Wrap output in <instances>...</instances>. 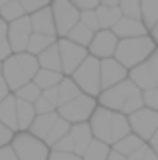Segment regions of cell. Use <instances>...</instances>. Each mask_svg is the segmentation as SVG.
<instances>
[{"mask_svg": "<svg viewBox=\"0 0 158 160\" xmlns=\"http://www.w3.org/2000/svg\"><path fill=\"white\" fill-rule=\"evenodd\" d=\"M87 124H89L93 140L103 142V144H107L110 148L116 142H120L122 138H126L128 134H130V126H128L126 116L110 112V109L99 108V106L93 109L91 118L87 120Z\"/></svg>", "mask_w": 158, "mask_h": 160, "instance_id": "1", "label": "cell"}, {"mask_svg": "<svg viewBox=\"0 0 158 160\" xmlns=\"http://www.w3.org/2000/svg\"><path fill=\"white\" fill-rule=\"evenodd\" d=\"M97 106L99 108H106L110 112H116V113H122V116H130V113L142 109V91L130 81L118 83L114 85L111 89H106L97 95Z\"/></svg>", "mask_w": 158, "mask_h": 160, "instance_id": "2", "label": "cell"}, {"mask_svg": "<svg viewBox=\"0 0 158 160\" xmlns=\"http://www.w3.org/2000/svg\"><path fill=\"white\" fill-rule=\"evenodd\" d=\"M37 71H39L37 57H32L28 53L10 55L6 61H2V79L10 93H14L16 89H20L27 83H31Z\"/></svg>", "mask_w": 158, "mask_h": 160, "instance_id": "3", "label": "cell"}, {"mask_svg": "<svg viewBox=\"0 0 158 160\" xmlns=\"http://www.w3.org/2000/svg\"><path fill=\"white\" fill-rule=\"evenodd\" d=\"M154 51H156V45L152 43L150 37L126 39V41H118L114 59L126 71H130V69H134V67H138L140 63H144Z\"/></svg>", "mask_w": 158, "mask_h": 160, "instance_id": "4", "label": "cell"}, {"mask_svg": "<svg viewBox=\"0 0 158 160\" xmlns=\"http://www.w3.org/2000/svg\"><path fill=\"white\" fill-rule=\"evenodd\" d=\"M71 81L79 87V91L83 95L97 99V95L101 93V87H99V61L87 55L85 61L73 71Z\"/></svg>", "mask_w": 158, "mask_h": 160, "instance_id": "5", "label": "cell"}, {"mask_svg": "<svg viewBox=\"0 0 158 160\" xmlns=\"http://www.w3.org/2000/svg\"><path fill=\"white\" fill-rule=\"evenodd\" d=\"M10 148L18 160H47L51 152L45 142L37 140L28 132H16L10 142Z\"/></svg>", "mask_w": 158, "mask_h": 160, "instance_id": "6", "label": "cell"}, {"mask_svg": "<svg viewBox=\"0 0 158 160\" xmlns=\"http://www.w3.org/2000/svg\"><path fill=\"white\" fill-rule=\"evenodd\" d=\"M95 108H97V102H95L93 98H89V95L81 93L79 98L71 99V102L65 103V106H61L57 109V116H59L61 120H65L69 126L85 124V122L91 118V113H93Z\"/></svg>", "mask_w": 158, "mask_h": 160, "instance_id": "7", "label": "cell"}, {"mask_svg": "<svg viewBox=\"0 0 158 160\" xmlns=\"http://www.w3.org/2000/svg\"><path fill=\"white\" fill-rule=\"evenodd\" d=\"M126 120H128V126H130V134L140 138L144 144L150 142V138L158 130V112H152V109H146V108L126 116Z\"/></svg>", "mask_w": 158, "mask_h": 160, "instance_id": "8", "label": "cell"}, {"mask_svg": "<svg viewBox=\"0 0 158 160\" xmlns=\"http://www.w3.org/2000/svg\"><path fill=\"white\" fill-rule=\"evenodd\" d=\"M51 14H53V22H55V35L59 39H65L67 32L79 22V12L67 0H57L51 2Z\"/></svg>", "mask_w": 158, "mask_h": 160, "instance_id": "9", "label": "cell"}, {"mask_svg": "<svg viewBox=\"0 0 158 160\" xmlns=\"http://www.w3.org/2000/svg\"><path fill=\"white\" fill-rule=\"evenodd\" d=\"M57 49L61 57V73L63 77H71L73 71L87 59V49L69 43L67 39H57Z\"/></svg>", "mask_w": 158, "mask_h": 160, "instance_id": "10", "label": "cell"}, {"mask_svg": "<svg viewBox=\"0 0 158 160\" xmlns=\"http://www.w3.org/2000/svg\"><path fill=\"white\" fill-rule=\"evenodd\" d=\"M116 47H118V37L111 31H97L93 32L89 47H87V55L97 61H106V59H114Z\"/></svg>", "mask_w": 158, "mask_h": 160, "instance_id": "11", "label": "cell"}, {"mask_svg": "<svg viewBox=\"0 0 158 160\" xmlns=\"http://www.w3.org/2000/svg\"><path fill=\"white\" fill-rule=\"evenodd\" d=\"M32 35V28H31V20L28 16H22V18L14 20V22L8 24V45H10V51L12 55H18V53H24L27 51V45H28V39Z\"/></svg>", "mask_w": 158, "mask_h": 160, "instance_id": "12", "label": "cell"}, {"mask_svg": "<svg viewBox=\"0 0 158 160\" xmlns=\"http://www.w3.org/2000/svg\"><path fill=\"white\" fill-rule=\"evenodd\" d=\"M126 79H128V71L116 59L99 61V87H101V91L111 89L114 85L126 81Z\"/></svg>", "mask_w": 158, "mask_h": 160, "instance_id": "13", "label": "cell"}, {"mask_svg": "<svg viewBox=\"0 0 158 160\" xmlns=\"http://www.w3.org/2000/svg\"><path fill=\"white\" fill-rule=\"evenodd\" d=\"M118 41H126V39H138V37H148L146 27L142 24V20H132V18H120L116 22V27L111 28Z\"/></svg>", "mask_w": 158, "mask_h": 160, "instance_id": "14", "label": "cell"}, {"mask_svg": "<svg viewBox=\"0 0 158 160\" xmlns=\"http://www.w3.org/2000/svg\"><path fill=\"white\" fill-rule=\"evenodd\" d=\"M28 20H31L32 32H37V35H45V37H55V39H57L55 22H53V14H51V4H47L43 10L31 14Z\"/></svg>", "mask_w": 158, "mask_h": 160, "instance_id": "15", "label": "cell"}, {"mask_svg": "<svg viewBox=\"0 0 158 160\" xmlns=\"http://www.w3.org/2000/svg\"><path fill=\"white\" fill-rule=\"evenodd\" d=\"M69 138H71L73 142V154L75 156L81 158V154L85 152V148L89 146V142L93 140V136H91V130H89V124H75L69 128Z\"/></svg>", "mask_w": 158, "mask_h": 160, "instance_id": "16", "label": "cell"}, {"mask_svg": "<svg viewBox=\"0 0 158 160\" xmlns=\"http://www.w3.org/2000/svg\"><path fill=\"white\" fill-rule=\"evenodd\" d=\"M57 112H53V113H43V116H37L35 120H32V124H31V128L27 130L31 136H35L37 140H41V142H45V138L49 136V132H51V128H53V124L57 122Z\"/></svg>", "mask_w": 158, "mask_h": 160, "instance_id": "17", "label": "cell"}, {"mask_svg": "<svg viewBox=\"0 0 158 160\" xmlns=\"http://www.w3.org/2000/svg\"><path fill=\"white\" fill-rule=\"evenodd\" d=\"M0 124L6 126L10 132H18V126H16V98L14 95H8L2 99L0 103Z\"/></svg>", "mask_w": 158, "mask_h": 160, "instance_id": "18", "label": "cell"}, {"mask_svg": "<svg viewBox=\"0 0 158 160\" xmlns=\"http://www.w3.org/2000/svg\"><path fill=\"white\" fill-rule=\"evenodd\" d=\"M55 91H57V109H59L61 106H65V103H69L71 99H75V98L81 95L79 87L71 81V77H63L61 79V83L55 87Z\"/></svg>", "mask_w": 158, "mask_h": 160, "instance_id": "19", "label": "cell"}, {"mask_svg": "<svg viewBox=\"0 0 158 160\" xmlns=\"http://www.w3.org/2000/svg\"><path fill=\"white\" fill-rule=\"evenodd\" d=\"M37 63H39V69H47V71H55V73H61V57H59V49H57V43L51 45L47 51H43L37 57ZM63 75V73H61Z\"/></svg>", "mask_w": 158, "mask_h": 160, "instance_id": "20", "label": "cell"}, {"mask_svg": "<svg viewBox=\"0 0 158 160\" xmlns=\"http://www.w3.org/2000/svg\"><path fill=\"white\" fill-rule=\"evenodd\" d=\"M140 20L150 32L158 22V0H140Z\"/></svg>", "mask_w": 158, "mask_h": 160, "instance_id": "21", "label": "cell"}, {"mask_svg": "<svg viewBox=\"0 0 158 160\" xmlns=\"http://www.w3.org/2000/svg\"><path fill=\"white\" fill-rule=\"evenodd\" d=\"M95 16H97V22H99V31H111V28L116 27V22L122 18L118 6L107 8V6H101V4H99L97 10H95Z\"/></svg>", "mask_w": 158, "mask_h": 160, "instance_id": "22", "label": "cell"}, {"mask_svg": "<svg viewBox=\"0 0 158 160\" xmlns=\"http://www.w3.org/2000/svg\"><path fill=\"white\" fill-rule=\"evenodd\" d=\"M35 118H37V113H35L32 103L16 99V126H18V132H27Z\"/></svg>", "mask_w": 158, "mask_h": 160, "instance_id": "23", "label": "cell"}, {"mask_svg": "<svg viewBox=\"0 0 158 160\" xmlns=\"http://www.w3.org/2000/svg\"><path fill=\"white\" fill-rule=\"evenodd\" d=\"M61 79H63V75H61V73L47 71V69H39V71H37V75L32 77V83H35L41 91H47V89H51V87L59 85Z\"/></svg>", "mask_w": 158, "mask_h": 160, "instance_id": "24", "label": "cell"}, {"mask_svg": "<svg viewBox=\"0 0 158 160\" xmlns=\"http://www.w3.org/2000/svg\"><path fill=\"white\" fill-rule=\"evenodd\" d=\"M57 39L55 37H45V35H37V32H32L31 39H28V45H27V51L28 55H32V57H39L43 51H47L51 45H55Z\"/></svg>", "mask_w": 158, "mask_h": 160, "instance_id": "25", "label": "cell"}, {"mask_svg": "<svg viewBox=\"0 0 158 160\" xmlns=\"http://www.w3.org/2000/svg\"><path fill=\"white\" fill-rule=\"evenodd\" d=\"M140 146H144V142L140 140V138H136L134 134H128L126 138H122L120 142H116V144L111 146V152H116V154H120V156L128 158L130 154H134Z\"/></svg>", "mask_w": 158, "mask_h": 160, "instance_id": "26", "label": "cell"}, {"mask_svg": "<svg viewBox=\"0 0 158 160\" xmlns=\"http://www.w3.org/2000/svg\"><path fill=\"white\" fill-rule=\"evenodd\" d=\"M22 16H24V12H22V6H20V0H6V2H0V20H4L6 24L22 18Z\"/></svg>", "mask_w": 158, "mask_h": 160, "instance_id": "27", "label": "cell"}, {"mask_svg": "<svg viewBox=\"0 0 158 160\" xmlns=\"http://www.w3.org/2000/svg\"><path fill=\"white\" fill-rule=\"evenodd\" d=\"M65 39H67L69 43L77 45V47L87 49V47H89V43H91V39H93V32H91L89 28H85L81 22H77L75 27L67 32V37H65Z\"/></svg>", "mask_w": 158, "mask_h": 160, "instance_id": "28", "label": "cell"}, {"mask_svg": "<svg viewBox=\"0 0 158 160\" xmlns=\"http://www.w3.org/2000/svg\"><path fill=\"white\" fill-rule=\"evenodd\" d=\"M110 152L111 148L107 144H103L99 140H91L89 146L85 148V152L81 154V160H107Z\"/></svg>", "mask_w": 158, "mask_h": 160, "instance_id": "29", "label": "cell"}, {"mask_svg": "<svg viewBox=\"0 0 158 160\" xmlns=\"http://www.w3.org/2000/svg\"><path fill=\"white\" fill-rule=\"evenodd\" d=\"M69 128H71V126H69V124H67L65 120H61V118H57V122L53 124V128H51V132H49V136L45 138V144H47V148L51 150L53 146H55L57 142L61 140V138H65V136H67Z\"/></svg>", "mask_w": 158, "mask_h": 160, "instance_id": "30", "label": "cell"}, {"mask_svg": "<svg viewBox=\"0 0 158 160\" xmlns=\"http://www.w3.org/2000/svg\"><path fill=\"white\" fill-rule=\"evenodd\" d=\"M41 93H43V91H41L39 87H37L35 83L31 81V83H27V85H22V87H20V89H16V91H14V93H12V95H14L16 99H20V102H27V103H35L37 99L41 98Z\"/></svg>", "mask_w": 158, "mask_h": 160, "instance_id": "31", "label": "cell"}, {"mask_svg": "<svg viewBox=\"0 0 158 160\" xmlns=\"http://www.w3.org/2000/svg\"><path fill=\"white\" fill-rule=\"evenodd\" d=\"M118 10L124 18L140 20V0H122L118 2Z\"/></svg>", "mask_w": 158, "mask_h": 160, "instance_id": "32", "label": "cell"}, {"mask_svg": "<svg viewBox=\"0 0 158 160\" xmlns=\"http://www.w3.org/2000/svg\"><path fill=\"white\" fill-rule=\"evenodd\" d=\"M6 32H8V24L4 22V20H0V63L6 61V59L12 55L10 45H8V37H6Z\"/></svg>", "mask_w": 158, "mask_h": 160, "instance_id": "33", "label": "cell"}, {"mask_svg": "<svg viewBox=\"0 0 158 160\" xmlns=\"http://www.w3.org/2000/svg\"><path fill=\"white\" fill-rule=\"evenodd\" d=\"M79 22H81L85 28H89L91 32H97L99 31V22H97V16H95V10L79 12Z\"/></svg>", "mask_w": 158, "mask_h": 160, "instance_id": "34", "label": "cell"}, {"mask_svg": "<svg viewBox=\"0 0 158 160\" xmlns=\"http://www.w3.org/2000/svg\"><path fill=\"white\" fill-rule=\"evenodd\" d=\"M142 106L146 109H152V112H158V89H146L142 91Z\"/></svg>", "mask_w": 158, "mask_h": 160, "instance_id": "35", "label": "cell"}, {"mask_svg": "<svg viewBox=\"0 0 158 160\" xmlns=\"http://www.w3.org/2000/svg\"><path fill=\"white\" fill-rule=\"evenodd\" d=\"M128 160H158V156L152 152L150 146L144 144V146H140V148L136 150L134 154H130V156H128Z\"/></svg>", "mask_w": 158, "mask_h": 160, "instance_id": "36", "label": "cell"}, {"mask_svg": "<svg viewBox=\"0 0 158 160\" xmlns=\"http://www.w3.org/2000/svg\"><path fill=\"white\" fill-rule=\"evenodd\" d=\"M32 108H35V113H37V116H43V113H53V112H57L55 106H53L49 99H45L43 95H41V98L37 99L35 103H32Z\"/></svg>", "mask_w": 158, "mask_h": 160, "instance_id": "37", "label": "cell"}, {"mask_svg": "<svg viewBox=\"0 0 158 160\" xmlns=\"http://www.w3.org/2000/svg\"><path fill=\"white\" fill-rule=\"evenodd\" d=\"M146 63H148V69H150V75H152V81H154V87L158 89V49L146 59Z\"/></svg>", "mask_w": 158, "mask_h": 160, "instance_id": "38", "label": "cell"}, {"mask_svg": "<svg viewBox=\"0 0 158 160\" xmlns=\"http://www.w3.org/2000/svg\"><path fill=\"white\" fill-rule=\"evenodd\" d=\"M47 4H49V2H28V0H24V2H20V6H22L24 16H31V14H35V12L43 10Z\"/></svg>", "mask_w": 158, "mask_h": 160, "instance_id": "39", "label": "cell"}, {"mask_svg": "<svg viewBox=\"0 0 158 160\" xmlns=\"http://www.w3.org/2000/svg\"><path fill=\"white\" fill-rule=\"evenodd\" d=\"M71 4L77 8V12H89V10H97L99 0H77V2H71Z\"/></svg>", "mask_w": 158, "mask_h": 160, "instance_id": "40", "label": "cell"}, {"mask_svg": "<svg viewBox=\"0 0 158 160\" xmlns=\"http://www.w3.org/2000/svg\"><path fill=\"white\" fill-rule=\"evenodd\" d=\"M12 138H14V132H10L6 126L0 124V148H4V146H10Z\"/></svg>", "mask_w": 158, "mask_h": 160, "instance_id": "41", "label": "cell"}, {"mask_svg": "<svg viewBox=\"0 0 158 160\" xmlns=\"http://www.w3.org/2000/svg\"><path fill=\"white\" fill-rule=\"evenodd\" d=\"M47 160H81L79 156H75V154H65V152H49V158Z\"/></svg>", "mask_w": 158, "mask_h": 160, "instance_id": "42", "label": "cell"}, {"mask_svg": "<svg viewBox=\"0 0 158 160\" xmlns=\"http://www.w3.org/2000/svg\"><path fill=\"white\" fill-rule=\"evenodd\" d=\"M0 160H18V158L12 152L10 146H4V148H0Z\"/></svg>", "mask_w": 158, "mask_h": 160, "instance_id": "43", "label": "cell"}, {"mask_svg": "<svg viewBox=\"0 0 158 160\" xmlns=\"http://www.w3.org/2000/svg\"><path fill=\"white\" fill-rule=\"evenodd\" d=\"M43 95L45 99H49V102L53 103V106H55V109H57V91H55V87H51V89H47V91H43Z\"/></svg>", "mask_w": 158, "mask_h": 160, "instance_id": "44", "label": "cell"}, {"mask_svg": "<svg viewBox=\"0 0 158 160\" xmlns=\"http://www.w3.org/2000/svg\"><path fill=\"white\" fill-rule=\"evenodd\" d=\"M8 95H10V91H8V87H6V83H4V79L0 77V103H2V99L8 98Z\"/></svg>", "mask_w": 158, "mask_h": 160, "instance_id": "45", "label": "cell"}, {"mask_svg": "<svg viewBox=\"0 0 158 160\" xmlns=\"http://www.w3.org/2000/svg\"><path fill=\"white\" fill-rule=\"evenodd\" d=\"M148 146H150V148H152V152H154L156 156H158V130L154 132V136L150 138V142H148Z\"/></svg>", "mask_w": 158, "mask_h": 160, "instance_id": "46", "label": "cell"}, {"mask_svg": "<svg viewBox=\"0 0 158 160\" xmlns=\"http://www.w3.org/2000/svg\"><path fill=\"white\" fill-rule=\"evenodd\" d=\"M148 37L152 39V43H154V45H156V49H158V22L154 24V28H152V31L148 32Z\"/></svg>", "mask_w": 158, "mask_h": 160, "instance_id": "47", "label": "cell"}, {"mask_svg": "<svg viewBox=\"0 0 158 160\" xmlns=\"http://www.w3.org/2000/svg\"><path fill=\"white\" fill-rule=\"evenodd\" d=\"M101 6H107V8H114V6H118V0H103V2H99Z\"/></svg>", "mask_w": 158, "mask_h": 160, "instance_id": "48", "label": "cell"}, {"mask_svg": "<svg viewBox=\"0 0 158 160\" xmlns=\"http://www.w3.org/2000/svg\"><path fill=\"white\" fill-rule=\"evenodd\" d=\"M107 160H128V158L120 156V154H116V152H110V156H107Z\"/></svg>", "mask_w": 158, "mask_h": 160, "instance_id": "49", "label": "cell"}, {"mask_svg": "<svg viewBox=\"0 0 158 160\" xmlns=\"http://www.w3.org/2000/svg\"><path fill=\"white\" fill-rule=\"evenodd\" d=\"M0 77H2V63H0Z\"/></svg>", "mask_w": 158, "mask_h": 160, "instance_id": "50", "label": "cell"}]
</instances>
